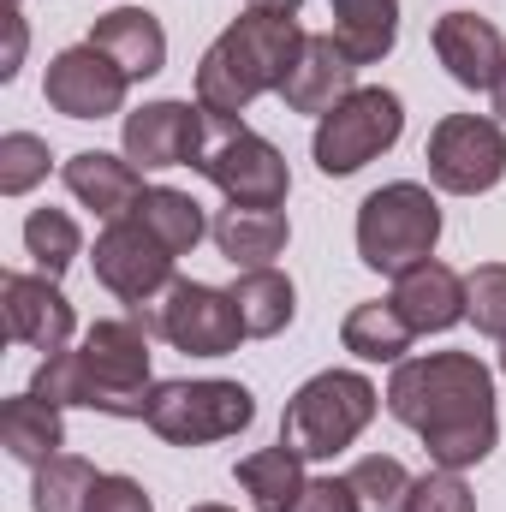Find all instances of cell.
Returning <instances> with one entry per match:
<instances>
[{
  "label": "cell",
  "instance_id": "cell-29",
  "mask_svg": "<svg viewBox=\"0 0 506 512\" xmlns=\"http://www.w3.org/2000/svg\"><path fill=\"white\" fill-rule=\"evenodd\" d=\"M24 251L36 256L42 274H66L78 262V251H84V233H78V221L66 209H36L24 221Z\"/></svg>",
  "mask_w": 506,
  "mask_h": 512
},
{
  "label": "cell",
  "instance_id": "cell-20",
  "mask_svg": "<svg viewBox=\"0 0 506 512\" xmlns=\"http://www.w3.org/2000/svg\"><path fill=\"white\" fill-rule=\"evenodd\" d=\"M0 447L18 459V465H48L60 447H66V417L54 399L42 393H18L0 405Z\"/></svg>",
  "mask_w": 506,
  "mask_h": 512
},
{
  "label": "cell",
  "instance_id": "cell-26",
  "mask_svg": "<svg viewBox=\"0 0 506 512\" xmlns=\"http://www.w3.org/2000/svg\"><path fill=\"white\" fill-rule=\"evenodd\" d=\"M161 245L173 256H185V251H197V239L209 233V215H203V203L191 197V191H173V185H149L143 197H137V209H131Z\"/></svg>",
  "mask_w": 506,
  "mask_h": 512
},
{
  "label": "cell",
  "instance_id": "cell-10",
  "mask_svg": "<svg viewBox=\"0 0 506 512\" xmlns=\"http://www.w3.org/2000/svg\"><path fill=\"white\" fill-rule=\"evenodd\" d=\"M429 179L453 197H483L506 179V131L489 114H447L429 131Z\"/></svg>",
  "mask_w": 506,
  "mask_h": 512
},
{
  "label": "cell",
  "instance_id": "cell-11",
  "mask_svg": "<svg viewBox=\"0 0 506 512\" xmlns=\"http://www.w3.org/2000/svg\"><path fill=\"white\" fill-rule=\"evenodd\" d=\"M96 280L120 298V304H131V310H143V304H155L167 286H173V262L179 256L167 251L137 215H126V221H108V233L96 239Z\"/></svg>",
  "mask_w": 506,
  "mask_h": 512
},
{
  "label": "cell",
  "instance_id": "cell-32",
  "mask_svg": "<svg viewBox=\"0 0 506 512\" xmlns=\"http://www.w3.org/2000/svg\"><path fill=\"white\" fill-rule=\"evenodd\" d=\"M405 512H477V495L465 489V477L459 471H429V477H417L411 483V495H405Z\"/></svg>",
  "mask_w": 506,
  "mask_h": 512
},
{
  "label": "cell",
  "instance_id": "cell-38",
  "mask_svg": "<svg viewBox=\"0 0 506 512\" xmlns=\"http://www.w3.org/2000/svg\"><path fill=\"white\" fill-rule=\"evenodd\" d=\"M191 512H233V507H215V501H203V507H191Z\"/></svg>",
  "mask_w": 506,
  "mask_h": 512
},
{
  "label": "cell",
  "instance_id": "cell-3",
  "mask_svg": "<svg viewBox=\"0 0 506 512\" xmlns=\"http://www.w3.org/2000/svg\"><path fill=\"white\" fill-rule=\"evenodd\" d=\"M298 48H304V30L292 12H256L251 6L197 60V108L209 120H239L256 96H268V90L280 96Z\"/></svg>",
  "mask_w": 506,
  "mask_h": 512
},
{
  "label": "cell",
  "instance_id": "cell-28",
  "mask_svg": "<svg viewBox=\"0 0 506 512\" xmlns=\"http://www.w3.org/2000/svg\"><path fill=\"white\" fill-rule=\"evenodd\" d=\"M352 495H358V512H405V495H411V471L393 459V453H370L346 471Z\"/></svg>",
  "mask_w": 506,
  "mask_h": 512
},
{
  "label": "cell",
  "instance_id": "cell-21",
  "mask_svg": "<svg viewBox=\"0 0 506 512\" xmlns=\"http://www.w3.org/2000/svg\"><path fill=\"white\" fill-rule=\"evenodd\" d=\"M209 233H215V245L233 268H274V256L292 239L280 209H233V203L209 221Z\"/></svg>",
  "mask_w": 506,
  "mask_h": 512
},
{
  "label": "cell",
  "instance_id": "cell-9",
  "mask_svg": "<svg viewBox=\"0 0 506 512\" xmlns=\"http://www.w3.org/2000/svg\"><path fill=\"white\" fill-rule=\"evenodd\" d=\"M197 173H203L233 209H280L286 191H292L286 155H280L268 137H256L245 120H209V149H203Z\"/></svg>",
  "mask_w": 506,
  "mask_h": 512
},
{
  "label": "cell",
  "instance_id": "cell-39",
  "mask_svg": "<svg viewBox=\"0 0 506 512\" xmlns=\"http://www.w3.org/2000/svg\"><path fill=\"white\" fill-rule=\"evenodd\" d=\"M501 376H506V340H501Z\"/></svg>",
  "mask_w": 506,
  "mask_h": 512
},
{
  "label": "cell",
  "instance_id": "cell-27",
  "mask_svg": "<svg viewBox=\"0 0 506 512\" xmlns=\"http://www.w3.org/2000/svg\"><path fill=\"white\" fill-rule=\"evenodd\" d=\"M102 489V471L78 453H54L48 465H36V489H30V512H90Z\"/></svg>",
  "mask_w": 506,
  "mask_h": 512
},
{
  "label": "cell",
  "instance_id": "cell-18",
  "mask_svg": "<svg viewBox=\"0 0 506 512\" xmlns=\"http://www.w3.org/2000/svg\"><path fill=\"white\" fill-rule=\"evenodd\" d=\"M393 310L417 334H447L453 322H465V274L429 256V262L393 274Z\"/></svg>",
  "mask_w": 506,
  "mask_h": 512
},
{
  "label": "cell",
  "instance_id": "cell-35",
  "mask_svg": "<svg viewBox=\"0 0 506 512\" xmlns=\"http://www.w3.org/2000/svg\"><path fill=\"white\" fill-rule=\"evenodd\" d=\"M18 60H24V18L12 12V18H6V66H0V78H6V84L18 78Z\"/></svg>",
  "mask_w": 506,
  "mask_h": 512
},
{
  "label": "cell",
  "instance_id": "cell-34",
  "mask_svg": "<svg viewBox=\"0 0 506 512\" xmlns=\"http://www.w3.org/2000/svg\"><path fill=\"white\" fill-rule=\"evenodd\" d=\"M90 512H155V501H149V489L137 477H102Z\"/></svg>",
  "mask_w": 506,
  "mask_h": 512
},
{
  "label": "cell",
  "instance_id": "cell-1",
  "mask_svg": "<svg viewBox=\"0 0 506 512\" xmlns=\"http://www.w3.org/2000/svg\"><path fill=\"white\" fill-rule=\"evenodd\" d=\"M387 411L423 435V453L441 471H471L495 453L501 417H495V376L471 352H423L393 364Z\"/></svg>",
  "mask_w": 506,
  "mask_h": 512
},
{
  "label": "cell",
  "instance_id": "cell-37",
  "mask_svg": "<svg viewBox=\"0 0 506 512\" xmlns=\"http://www.w3.org/2000/svg\"><path fill=\"white\" fill-rule=\"evenodd\" d=\"M489 96H495V114H501V120H506V72H501V84H495Z\"/></svg>",
  "mask_w": 506,
  "mask_h": 512
},
{
  "label": "cell",
  "instance_id": "cell-24",
  "mask_svg": "<svg viewBox=\"0 0 506 512\" xmlns=\"http://www.w3.org/2000/svg\"><path fill=\"white\" fill-rule=\"evenodd\" d=\"M239 489L251 495V507L256 512H292L298 507V495H304V459L280 441V447H262V453H245L239 459Z\"/></svg>",
  "mask_w": 506,
  "mask_h": 512
},
{
  "label": "cell",
  "instance_id": "cell-5",
  "mask_svg": "<svg viewBox=\"0 0 506 512\" xmlns=\"http://www.w3.org/2000/svg\"><path fill=\"white\" fill-rule=\"evenodd\" d=\"M441 239V203L417 179H393L358 203V256L376 274H405L435 256Z\"/></svg>",
  "mask_w": 506,
  "mask_h": 512
},
{
  "label": "cell",
  "instance_id": "cell-25",
  "mask_svg": "<svg viewBox=\"0 0 506 512\" xmlns=\"http://www.w3.org/2000/svg\"><path fill=\"white\" fill-rule=\"evenodd\" d=\"M227 292H233V304H239L251 340H274V334L298 316V292H292V280H286L280 268H245Z\"/></svg>",
  "mask_w": 506,
  "mask_h": 512
},
{
  "label": "cell",
  "instance_id": "cell-19",
  "mask_svg": "<svg viewBox=\"0 0 506 512\" xmlns=\"http://www.w3.org/2000/svg\"><path fill=\"white\" fill-rule=\"evenodd\" d=\"M90 42L126 72L131 84H143V78H155V72L167 66V30H161V18L143 12V6H120V12L96 18Z\"/></svg>",
  "mask_w": 506,
  "mask_h": 512
},
{
  "label": "cell",
  "instance_id": "cell-22",
  "mask_svg": "<svg viewBox=\"0 0 506 512\" xmlns=\"http://www.w3.org/2000/svg\"><path fill=\"white\" fill-rule=\"evenodd\" d=\"M352 66H376L399 42V0H334V30H328Z\"/></svg>",
  "mask_w": 506,
  "mask_h": 512
},
{
  "label": "cell",
  "instance_id": "cell-2",
  "mask_svg": "<svg viewBox=\"0 0 506 512\" xmlns=\"http://www.w3.org/2000/svg\"><path fill=\"white\" fill-rule=\"evenodd\" d=\"M30 393L54 399L60 411L66 405H84V411H102V417H149V328L143 316H108L84 334L78 352H54L42 358Z\"/></svg>",
  "mask_w": 506,
  "mask_h": 512
},
{
  "label": "cell",
  "instance_id": "cell-13",
  "mask_svg": "<svg viewBox=\"0 0 506 512\" xmlns=\"http://www.w3.org/2000/svg\"><path fill=\"white\" fill-rule=\"evenodd\" d=\"M120 137L137 167H197L209 149V114L197 102H143Z\"/></svg>",
  "mask_w": 506,
  "mask_h": 512
},
{
  "label": "cell",
  "instance_id": "cell-33",
  "mask_svg": "<svg viewBox=\"0 0 506 512\" xmlns=\"http://www.w3.org/2000/svg\"><path fill=\"white\" fill-rule=\"evenodd\" d=\"M292 512H358V495L346 477H310Z\"/></svg>",
  "mask_w": 506,
  "mask_h": 512
},
{
  "label": "cell",
  "instance_id": "cell-4",
  "mask_svg": "<svg viewBox=\"0 0 506 512\" xmlns=\"http://www.w3.org/2000/svg\"><path fill=\"white\" fill-rule=\"evenodd\" d=\"M381 411V393L370 376L358 370H322L298 387L280 411V441L298 453V459H334L346 453Z\"/></svg>",
  "mask_w": 506,
  "mask_h": 512
},
{
  "label": "cell",
  "instance_id": "cell-36",
  "mask_svg": "<svg viewBox=\"0 0 506 512\" xmlns=\"http://www.w3.org/2000/svg\"><path fill=\"white\" fill-rule=\"evenodd\" d=\"M256 12H298V6H304V0H251Z\"/></svg>",
  "mask_w": 506,
  "mask_h": 512
},
{
  "label": "cell",
  "instance_id": "cell-30",
  "mask_svg": "<svg viewBox=\"0 0 506 512\" xmlns=\"http://www.w3.org/2000/svg\"><path fill=\"white\" fill-rule=\"evenodd\" d=\"M48 179V143L36 131H6L0 137V197H24Z\"/></svg>",
  "mask_w": 506,
  "mask_h": 512
},
{
  "label": "cell",
  "instance_id": "cell-7",
  "mask_svg": "<svg viewBox=\"0 0 506 512\" xmlns=\"http://www.w3.org/2000/svg\"><path fill=\"white\" fill-rule=\"evenodd\" d=\"M167 447H209L256 423V393L245 382H155L149 417Z\"/></svg>",
  "mask_w": 506,
  "mask_h": 512
},
{
  "label": "cell",
  "instance_id": "cell-8",
  "mask_svg": "<svg viewBox=\"0 0 506 512\" xmlns=\"http://www.w3.org/2000/svg\"><path fill=\"white\" fill-rule=\"evenodd\" d=\"M405 131V102L381 84H358L334 114L316 120V137H310V155L328 179H352L358 167H370L376 155H387Z\"/></svg>",
  "mask_w": 506,
  "mask_h": 512
},
{
  "label": "cell",
  "instance_id": "cell-16",
  "mask_svg": "<svg viewBox=\"0 0 506 512\" xmlns=\"http://www.w3.org/2000/svg\"><path fill=\"white\" fill-rule=\"evenodd\" d=\"M435 60L465 90H495L506 72V36L477 12H441L435 18Z\"/></svg>",
  "mask_w": 506,
  "mask_h": 512
},
{
  "label": "cell",
  "instance_id": "cell-15",
  "mask_svg": "<svg viewBox=\"0 0 506 512\" xmlns=\"http://www.w3.org/2000/svg\"><path fill=\"white\" fill-rule=\"evenodd\" d=\"M352 90H358L352 54H346L334 36H304L292 72H286V84H280V102H286L292 114H316V120H322V114H334Z\"/></svg>",
  "mask_w": 506,
  "mask_h": 512
},
{
  "label": "cell",
  "instance_id": "cell-12",
  "mask_svg": "<svg viewBox=\"0 0 506 512\" xmlns=\"http://www.w3.org/2000/svg\"><path fill=\"white\" fill-rule=\"evenodd\" d=\"M131 78L96 48V42H78V48H60L48 60V78H42V96L54 114L66 120H108L126 108Z\"/></svg>",
  "mask_w": 506,
  "mask_h": 512
},
{
  "label": "cell",
  "instance_id": "cell-23",
  "mask_svg": "<svg viewBox=\"0 0 506 512\" xmlns=\"http://www.w3.org/2000/svg\"><path fill=\"white\" fill-rule=\"evenodd\" d=\"M411 340H417V328L393 310V298L387 304H358V310H346V322H340V346L352 352V358H364V364H405V352H411Z\"/></svg>",
  "mask_w": 506,
  "mask_h": 512
},
{
  "label": "cell",
  "instance_id": "cell-31",
  "mask_svg": "<svg viewBox=\"0 0 506 512\" xmlns=\"http://www.w3.org/2000/svg\"><path fill=\"white\" fill-rule=\"evenodd\" d=\"M465 316L477 322V334L506 340V262H483L465 274Z\"/></svg>",
  "mask_w": 506,
  "mask_h": 512
},
{
  "label": "cell",
  "instance_id": "cell-6",
  "mask_svg": "<svg viewBox=\"0 0 506 512\" xmlns=\"http://www.w3.org/2000/svg\"><path fill=\"white\" fill-rule=\"evenodd\" d=\"M137 316H143L149 334H161V340H167L173 352H185V358H227V352H239V340H251V328H245L233 292L203 286V280H173V286H167L155 304H143Z\"/></svg>",
  "mask_w": 506,
  "mask_h": 512
},
{
  "label": "cell",
  "instance_id": "cell-17",
  "mask_svg": "<svg viewBox=\"0 0 506 512\" xmlns=\"http://www.w3.org/2000/svg\"><path fill=\"white\" fill-rule=\"evenodd\" d=\"M60 179H66V191H72L84 209H96L102 221H126L131 209H137V197L149 191L143 173H137V161H131V155H108V149H78V155L60 167Z\"/></svg>",
  "mask_w": 506,
  "mask_h": 512
},
{
  "label": "cell",
  "instance_id": "cell-14",
  "mask_svg": "<svg viewBox=\"0 0 506 512\" xmlns=\"http://www.w3.org/2000/svg\"><path fill=\"white\" fill-rule=\"evenodd\" d=\"M0 298H6V334L42 358L66 352L72 328H78V310L72 298L54 286V274H6L0 280Z\"/></svg>",
  "mask_w": 506,
  "mask_h": 512
}]
</instances>
